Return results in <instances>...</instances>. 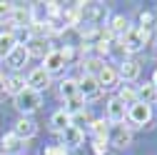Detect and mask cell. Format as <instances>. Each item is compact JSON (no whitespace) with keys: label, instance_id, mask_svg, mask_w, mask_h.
Here are the masks:
<instances>
[{"label":"cell","instance_id":"1","mask_svg":"<svg viewBox=\"0 0 157 155\" xmlns=\"http://www.w3.org/2000/svg\"><path fill=\"white\" fill-rule=\"evenodd\" d=\"M43 105V98H40V93H35V90H30V88H25L20 95H15V108L20 110V113H25V115H30V113H35L37 108Z\"/></svg>","mask_w":157,"mask_h":155},{"label":"cell","instance_id":"2","mask_svg":"<svg viewBox=\"0 0 157 155\" xmlns=\"http://www.w3.org/2000/svg\"><path fill=\"white\" fill-rule=\"evenodd\" d=\"M127 118L135 128H145L150 120H152V105H145V103H135L127 108Z\"/></svg>","mask_w":157,"mask_h":155},{"label":"cell","instance_id":"3","mask_svg":"<svg viewBox=\"0 0 157 155\" xmlns=\"http://www.w3.org/2000/svg\"><path fill=\"white\" fill-rule=\"evenodd\" d=\"M100 83H97V78L95 75H82L80 80H77V95H80L82 100H92V98H97L100 95Z\"/></svg>","mask_w":157,"mask_h":155},{"label":"cell","instance_id":"4","mask_svg":"<svg viewBox=\"0 0 157 155\" xmlns=\"http://www.w3.org/2000/svg\"><path fill=\"white\" fill-rule=\"evenodd\" d=\"M147 33L145 30H140V28H130V33L122 38V48L127 50V53H140L142 48H145V43H147Z\"/></svg>","mask_w":157,"mask_h":155},{"label":"cell","instance_id":"5","mask_svg":"<svg viewBox=\"0 0 157 155\" xmlns=\"http://www.w3.org/2000/svg\"><path fill=\"white\" fill-rule=\"evenodd\" d=\"M65 65H67V63H65V58H63V53H60V50H50V53L43 58V70H45L48 75L60 73Z\"/></svg>","mask_w":157,"mask_h":155},{"label":"cell","instance_id":"6","mask_svg":"<svg viewBox=\"0 0 157 155\" xmlns=\"http://www.w3.org/2000/svg\"><path fill=\"white\" fill-rule=\"evenodd\" d=\"M28 88L30 90H35V93H40V90H45L48 85H50V75L43 70V68H35V70H30V75H28Z\"/></svg>","mask_w":157,"mask_h":155},{"label":"cell","instance_id":"7","mask_svg":"<svg viewBox=\"0 0 157 155\" xmlns=\"http://www.w3.org/2000/svg\"><path fill=\"white\" fill-rule=\"evenodd\" d=\"M28 60H30V55H28V48H25V45H15V48H13V53L5 58L8 68H13V70H20Z\"/></svg>","mask_w":157,"mask_h":155},{"label":"cell","instance_id":"8","mask_svg":"<svg viewBox=\"0 0 157 155\" xmlns=\"http://www.w3.org/2000/svg\"><path fill=\"white\" fill-rule=\"evenodd\" d=\"M125 118H127L125 103H120L117 98H112V100L107 103V120H110V123H125Z\"/></svg>","mask_w":157,"mask_h":155},{"label":"cell","instance_id":"9","mask_svg":"<svg viewBox=\"0 0 157 155\" xmlns=\"http://www.w3.org/2000/svg\"><path fill=\"white\" fill-rule=\"evenodd\" d=\"M82 143H85V135H82L80 128L70 125V128L63 130V145H65V148H80Z\"/></svg>","mask_w":157,"mask_h":155},{"label":"cell","instance_id":"10","mask_svg":"<svg viewBox=\"0 0 157 155\" xmlns=\"http://www.w3.org/2000/svg\"><path fill=\"white\" fill-rule=\"evenodd\" d=\"M10 20L15 23V28H30V23H33V10H30L28 5H15Z\"/></svg>","mask_w":157,"mask_h":155},{"label":"cell","instance_id":"11","mask_svg":"<svg viewBox=\"0 0 157 155\" xmlns=\"http://www.w3.org/2000/svg\"><path fill=\"white\" fill-rule=\"evenodd\" d=\"M95 78H97V83H100V88H115V85H117V80H120L117 70H115V68H110V65H102V68H100V73H97Z\"/></svg>","mask_w":157,"mask_h":155},{"label":"cell","instance_id":"12","mask_svg":"<svg viewBox=\"0 0 157 155\" xmlns=\"http://www.w3.org/2000/svg\"><path fill=\"white\" fill-rule=\"evenodd\" d=\"M130 28H132V25H130V20H127L125 15H115L112 20H110V35H117L120 40L130 33Z\"/></svg>","mask_w":157,"mask_h":155},{"label":"cell","instance_id":"13","mask_svg":"<svg viewBox=\"0 0 157 155\" xmlns=\"http://www.w3.org/2000/svg\"><path fill=\"white\" fill-rule=\"evenodd\" d=\"M13 133H15L20 140H28V138H33V135L37 133V125H35L33 120H28V118H20V120L15 123V130H13Z\"/></svg>","mask_w":157,"mask_h":155},{"label":"cell","instance_id":"14","mask_svg":"<svg viewBox=\"0 0 157 155\" xmlns=\"http://www.w3.org/2000/svg\"><path fill=\"white\" fill-rule=\"evenodd\" d=\"M72 125V118H70V113L67 110H57V113H52V118H50V128L55 130V133H63L65 128H70Z\"/></svg>","mask_w":157,"mask_h":155},{"label":"cell","instance_id":"15","mask_svg":"<svg viewBox=\"0 0 157 155\" xmlns=\"http://www.w3.org/2000/svg\"><path fill=\"white\" fill-rule=\"evenodd\" d=\"M135 93H137V103L152 105V103L157 100V88H155L152 83H145V85H140V88H135Z\"/></svg>","mask_w":157,"mask_h":155},{"label":"cell","instance_id":"16","mask_svg":"<svg viewBox=\"0 0 157 155\" xmlns=\"http://www.w3.org/2000/svg\"><path fill=\"white\" fill-rule=\"evenodd\" d=\"M117 75H120L122 80H137V75H140V63L137 60H122Z\"/></svg>","mask_w":157,"mask_h":155},{"label":"cell","instance_id":"17","mask_svg":"<svg viewBox=\"0 0 157 155\" xmlns=\"http://www.w3.org/2000/svg\"><path fill=\"white\" fill-rule=\"evenodd\" d=\"M112 145L115 148H120V150H125L127 145H132V133L127 130V128H115V133H112Z\"/></svg>","mask_w":157,"mask_h":155},{"label":"cell","instance_id":"18","mask_svg":"<svg viewBox=\"0 0 157 155\" xmlns=\"http://www.w3.org/2000/svg\"><path fill=\"white\" fill-rule=\"evenodd\" d=\"M25 48H28V55H30V58H33V55L45 58V55L50 53V48H48V40H45V38H33V40H30Z\"/></svg>","mask_w":157,"mask_h":155},{"label":"cell","instance_id":"19","mask_svg":"<svg viewBox=\"0 0 157 155\" xmlns=\"http://www.w3.org/2000/svg\"><path fill=\"white\" fill-rule=\"evenodd\" d=\"M17 43H15V35H13V30L10 33H0V58H5L13 53V48H15Z\"/></svg>","mask_w":157,"mask_h":155},{"label":"cell","instance_id":"20","mask_svg":"<svg viewBox=\"0 0 157 155\" xmlns=\"http://www.w3.org/2000/svg\"><path fill=\"white\" fill-rule=\"evenodd\" d=\"M25 88H28V83H25V78H20V75L8 78V83H5V90H8L10 95H20Z\"/></svg>","mask_w":157,"mask_h":155},{"label":"cell","instance_id":"21","mask_svg":"<svg viewBox=\"0 0 157 155\" xmlns=\"http://www.w3.org/2000/svg\"><path fill=\"white\" fill-rule=\"evenodd\" d=\"M77 95V80H72V78H67V80L60 83V98L67 103L70 98H75Z\"/></svg>","mask_w":157,"mask_h":155},{"label":"cell","instance_id":"22","mask_svg":"<svg viewBox=\"0 0 157 155\" xmlns=\"http://www.w3.org/2000/svg\"><path fill=\"white\" fill-rule=\"evenodd\" d=\"M90 128H92V133H95V140H107V138H110V125H107L105 120H92Z\"/></svg>","mask_w":157,"mask_h":155},{"label":"cell","instance_id":"23","mask_svg":"<svg viewBox=\"0 0 157 155\" xmlns=\"http://www.w3.org/2000/svg\"><path fill=\"white\" fill-rule=\"evenodd\" d=\"M3 148H5V153H17L23 148V140L15 133H8V135H3Z\"/></svg>","mask_w":157,"mask_h":155},{"label":"cell","instance_id":"24","mask_svg":"<svg viewBox=\"0 0 157 155\" xmlns=\"http://www.w3.org/2000/svg\"><path fill=\"white\" fill-rule=\"evenodd\" d=\"M140 23H142V25H140V30H145V33L150 35V33H152V28H155V23H157V15H155L152 10H142V13H140Z\"/></svg>","mask_w":157,"mask_h":155},{"label":"cell","instance_id":"25","mask_svg":"<svg viewBox=\"0 0 157 155\" xmlns=\"http://www.w3.org/2000/svg\"><path fill=\"white\" fill-rule=\"evenodd\" d=\"M117 100L125 103V105H135V103H137V93H135V88H130V85L120 88V95H117Z\"/></svg>","mask_w":157,"mask_h":155},{"label":"cell","instance_id":"26","mask_svg":"<svg viewBox=\"0 0 157 155\" xmlns=\"http://www.w3.org/2000/svg\"><path fill=\"white\" fill-rule=\"evenodd\" d=\"M80 110H85V100L80 98V95H75V98H70V100H67V113H70V115L80 113Z\"/></svg>","mask_w":157,"mask_h":155},{"label":"cell","instance_id":"27","mask_svg":"<svg viewBox=\"0 0 157 155\" xmlns=\"http://www.w3.org/2000/svg\"><path fill=\"white\" fill-rule=\"evenodd\" d=\"M13 10H15L13 3H5V0H0V20H10V18H13Z\"/></svg>","mask_w":157,"mask_h":155},{"label":"cell","instance_id":"28","mask_svg":"<svg viewBox=\"0 0 157 155\" xmlns=\"http://www.w3.org/2000/svg\"><path fill=\"white\" fill-rule=\"evenodd\" d=\"M43 155H67V148L65 145H50V148H45Z\"/></svg>","mask_w":157,"mask_h":155},{"label":"cell","instance_id":"29","mask_svg":"<svg viewBox=\"0 0 157 155\" xmlns=\"http://www.w3.org/2000/svg\"><path fill=\"white\" fill-rule=\"evenodd\" d=\"M92 150H95V155H105L107 153V140H95Z\"/></svg>","mask_w":157,"mask_h":155},{"label":"cell","instance_id":"30","mask_svg":"<svg viewBox=\"0 0 157 155\" xmlns=\"http://www.w3.org/2000/svg\"><path fill=\"white\" fill-rule=\"evenodd\" d=\"M5 83H8V78H5L3 73H0V93H3V90H5Z\"/></svg>","mask_w":157,"mask_h":155},{"label":"cell","instance_id":"31","mask_svg":"<svg viewBox=\"0 0 157 155\" xmlns=\"http://www.w3.org/2000/svg\"><path fill=\"white\" fill-rule=\"evenodd\" d=\"M152 85L157 88V70H155V75H152Z\"/></svg>","mask_w":157,"mask_h":155}]
</instances>
